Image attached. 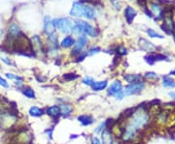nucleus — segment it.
Returning <instances> with one entry per match:
<instances>
[{
	"instance_id": "23",
	"label": "nucleus",
	"mask_w": 175,
	"mask_h": 144,
	"mask_svg": "<svg viewBox=\"0 0 175 144\" xmlns=\"http://www.w3.org/2000/svg\"><path fill=\"white\" fill-rule=\"evenodd\" d=\"M162 84L164 88L173 89L175 88V79L169 76H163L162 77Z\"/></svg>"
},
{
	"instance_id": "11",
	"label": "nucleus",
	"mask_w": 175,
	"mask_h": 144,
	"mask_svg": "<svg viewBox=\"0 0 175 144\" xmlns=\"http://www.w3.org/2000/svg\"><path fill=\"white\" fill-rule=\"evenodd\" d=\"M59 109H61V117L62 118H67L72 115L74 111V107L71 103H58Z\"/></svg>"
},
{
	"instance_id": "9",
	"label": "nucleus",
	"mask_w": 175,
	"mask_h": 144,
	"mask_svg": "<svg viewBox=\"0 0 175 144\" xmlns=\"http://www.w3.org/2000/svg\"><path fill=\"white\" fill-rule=\"evenodd\" d=\"M100 140L102 144H115V142H116V136L113 133L111 127L105 129L100 133Z\"/></svg>"
},
{
	"instance_id": "32",
	"label": "nucleus",
	"mask_w": 175,
	"mask_h": 144,
	"mask_svg": "<svg viewBox=\"0 0 175 144\" xmlns=\"http://www.w3.org/2000/svg\"><path fill=\"white\" fill-rule=\"evenodd\" d=\"M115 51L117 52L118 55L124 56V55H127V54H128V48L124 47V46H118L117 48L115 49Z\"/></svg>"
},
{
	"instance_id": "8",
	"label": "nucleus",
	"mask_w": 175,
	"mask_h": 144,
	"mask_svg": "<svg viewBox=\"0 0 175 144\" xmlns=\"http://www.w3.org/2000/svg\"><path fill=\"white\" fill-rule=\"evenodd\" d=\"M30 43H31V47H32V52L34 55H37L39 53H46L44 46L42 44V41L38 35H34L30 39Z\"/></svg>"
},
{
	"instance_id": "17",
	"label": "nucleus",
	"mask_w": 175,
	"mask_h": 144,
	"mask_svg": "<svg viewBox=\"0 0 175 144\" xmlns=\"http://www.w3.org/2000/svg\"><path fill=\"white\" fill-rule=\"evenodd\" d=\"M83 8L84 5L81 2H74L72 5L71 11H70V15L76 18L83 17Z\"/></svg>"
},
{
	"instance_id": "5",
	"label": "nucleus",
	"mask_w": 175,
	"mask_h": 144,
	"mask_svg": "<svg viewBox=\"0 0 175 144\" xmlns=\"http://www.w3.org/2000/svg\"><path fill=\"white\" fill-rule=\"evenodd\" d=\"M87 44H88V37H87V35L83 34V35L78 37V40H77L76 42H75V44L73 46V48H72V51H71V55L74 56V57L79 56L80 54L83 53V51H84V48L86 47Z\"/></svg>"
},
{
	"instance_id": "14",
	"label": "nucleus",
	"mask_w": 175,
	"mask_h": 144,
	"mask_svg": "<svg viewBox=\"0 0 175 144\" xmlns=\"http://www.w3.org/2000/svg\"><path fill=\"white\" fill-rule=\"evenodd\" d=\"M77 121L81 124L84 127H89L92 126L94 123V119L92 115L89 114H80L77 116Z\"/></svg>"
},
{
	"instance_id": "40",
	"label": "nucleus",
	"mask_w": 175,
	"mask_h": 144,
	"mask_svg": "<svg viewBox=\"0 0 175 144\" xmlns=\"http://www.w3.org/2000/svg\"><path fill=\"white\" fill-rule=\"evenodd\" d=\"M168 96H169V98L171 99V100H173L175 102V91H170L168 93Z\"/></svg>"
},
{
	"instance_id": "42",
	"label": "nucleus",
	"mask_w": 175,
	"mask_h": 144,
	"mask_svg": "<svg viewBox=\"0 0 175 144\" xmlns=\"http://www.w3.org/2000/svg\"><path fill=\"white\" fill-rule=\"evenodd\" d=\"M2 33H3V31H2V28L0 27V40H1V37H2Z\"/></svg>"
},
{
	"instance_id": "41",
	"label": "nucleus",
	"mask_w": 175,
	"mask_h": 144,
	"mask_svg": "<svg viewBox=\"0 0 175 144\" xmlns=\"http://www.w3.org/2000/svg\"><path fill=\"white\" fill-rule=\"evenodd\" d=\"M168 76H169V77H175V69L168 74Z\"/></svg>"
},
{
	"instance_id": "15",
	"label": "nucleus",
	"mask_w": 175,
	"mask_h": 144,
	"mask_svg": "<svg viewBox=\"0 0 175 144\" xmlns=\"http://www.w3.org/2000/svg\"><path fill=\"white\" fill-rule=\"evenodd\" d=\"M124 80L127 82V84H131V83H135V82H140L143 81V76L139 74H124Z\"/></svg>"
},
{
	"instance_id": "7",
	"label": "nucleus",
	"mask_w": 175,
	"mask_h": 144,
	"mask_svg": "<svg viewBox=\"0 0 175 144\" xmlns=\"http://www.w3.org/2000/svg\"><path fill=\"white\" fill-rule=\"evenodd\" d=\"M75 24H77V25L80 27L82 33L85 34V35H88V36L93 37V38L97 36L98 31L93 26H92L89 23H88L86 21H77Z\"/></svg>"
},
{
	"instance_id": "33",
	"label": "nucleus",
	"mask_w": 175,
	"mask_h": 144,
	"mask_svg": "<svg viewBox=\"0 0 175 144\" xmlns=\"http://www.w3.org/2000/svg\"><path fill=\"white\" fill-rule=\"evenodd\" d=\"M71 32L74 36H77V37H80L81 35H83L81 29H80V27L77 25V24H75V25L71 28Z\"/></svg>"
},
{
	"instance_id": "37",
	"label": "nucleus",
	"mask_w": 175,
	"mask_h": 144,
	"mask_svg": "<svg viewBox=\"0 0 175 144\" xmlns=\"http://www.w3.org/2000/svg\"><path fill=\"white\" fill-rule=\"evenodd\" d=\"M0 59H1V60H2L5 64H7V65H12V61L10 60L8 57L3 56V55H1V54H0Z\"/></svg>"
},
{
	"instance_id": "31",
	"label": "nucleus",
	"mask_w": 175,
	"mask_h": 144,
	"mask_svg": "<svg viewBox=\"0 0 175 144\" xmlns=\"http://www.w3.org/2000/svg\"><path fill=\"white\" fill-rule=\"evenodd\" d=\"M101 51V48L99 47H92L91 48H89L88 49V51H87V54L89 56H93V55H96V54L99 53Z\"/></svg>"
},
{
	"instance_id": "36",
	"label": "nucleus",
	"mask_w": 175,
	"mask_h": 144,
	"mask_svg": "<svg viewBox=\"0 0 175 144\" xmlns=\"http://www.w3.org/2000/svg\"><path fill=\"white\" fill-rule=\"evenodd\" d=\"M91 144H102L101 140H100V137H98L97 136H93L92 139H91Z\"/></svg>"
},
{
	"instance_id": "19",
	"label": "nucleus",
	"mask_w": 175,
	"mask_h": 144,
	"mask_svg": "<svg viewBox=\"0 0 175 144\" xmlns=\"http://www.w3.org/2000/svg\"><path fill=\"white\" fill-rule=\"evenodd\" d=\"M28 114L31 117L40 118V117H42V116L45 115V109L42 108V107H40V106H32L28 109Z\"/></svg>"
},
{
	"instance_id": "16",
	"label": "nucleus",
	"mask_w": 175,
	"mask_h": 144,
	"mask_svg": "<svg viewBox=\"0 0 175 144\" xmlns=\"http://www.w3.org/2000/svg\"><path fill=\"white\" fill-rule=\"evenodd\" d=\"M44 31L48 36L53 35L56 31V27H54L53 21L50 18V17H46L44 19Z\"/></svg>"
},
{
	"instance_id": "6",
	"label": "nucleus",
	"mask_w": 175,
	"mask_h": 144,
	"mask_svg": "<svg viewBox=\"0 0 175 144\" xmlns=\"http://www.w3.org/2000/svg\"><path fill=\"white\" fill-rule=\"evenodd\" d=\"M53 23L54 27L57 29H58L59 31L63 34H67L71 31V22H70L69 19L67 18H57V19H54Z\"/></svg>"
},
{
	"instance_id": "12",
	"label": "nucleus",
	"mask_w": 175,
	"mask_h": 144,
	"mask_svg": "<svg viewBox=\"0 0 175 144\" xmlns=\"http://www.w3.org/2000/svg\"><path fill=\"white\" fill-rule=\"evenodd\" d=\"M138 44H139V47H140V48L142 49V51H147L149 53H153L157 49V47L155 46L153 43H151L146 39H139Z\"/></svg>"
},
{
	"instance_id": "20",
	"label": "nucleus",
	"mask_w": 175,
	"mask_h": 144,
	"mask_svg": "<svg viewBox=\"0 0 175 144\" xmlns=\"http://www.w3.org/2000/svg\"><path fill=\"white\" fill-rule=\"evenodd\" d=\"M143 79L146 83H157L159 80V77L155 72H146L143 74Z\"/></svg>"
},
{
	"instance_id": "21",
	"label": "nucleus",
	"mask_w": 175,
	"mask_h": 144,
	"mask_svg": "<svg viewBox=\"0 0 175 144\" xmlns=\"http://www.w3.org/2000/svg\"><path fill=\"white\" fill-rule=\"evenodd\" d=\"M111 126H112V124H110V119H108V120H105V121H102L101 123H99L98 125L96 127V129L93 130V133H96V136L100 135V133L105 130V129L110 128Z\"/></svg>"
},
{
	"instance_id": "28",
	"label": "nucleus",
	"mask_w": 175,
	"mask_h": 144,
	"mask_svg": "<svg viewBox=\"0 0 175 144\" xmlns=\"http://www.w3.org/2000/svg\"><path fill=\"white\" fill-rule=\"evenodd\" d=\"M78 77H79L78 74H74V73L63 74V76H62V78L64 81H72V80H75V79H77Z\"/></svg>"
},
{
	"instance_id": "10",
	"label": "nucleus",
	"mask_w": 175,
	"mask_h": 144,
	"mask_svg": "<svg viewBox=\"0 0 175 144\" xmlns=\"http://www.w3.org/2000/svg\"><path fill=\"white\" fill-rule=\"evenodd\" d=\"M45 114L49 116L53 120H58V118L61 117V109H59L58 105H53L49 106L45 108Z\"/></svg>"
},
{
	"instance_id": "30",
	"label": "nucleus",
	"mask_w": 175,
	"mask_h": 144,
	"mask_svg": "<svg viewBox=\"0 0 175 144\" xmlns=\"http://www.w3.org/2000/svg\"><path fill=\"white\" fill-rule=\"evenodd\" d=\"M5 77H6L8 79H11V80H15V81H23V78L22 77L18 76V74H14L11 73H6L5 74Z\"/></svg>"
},
{
	"instance_id": "13",
	"label": "nucleus",
	"mask_w": 175,
	"mask_h": 144,
	"mask_svg": "<svg viewBox=\"0 0 175 144\" xmlns=\"http://www.w3.org/2000/svg\"><path fill=\"white\" fill-rule=\"evenodd\" d=\"M109 85V82L107 79H104V80H96L92 85L91 89L93 92H102V91H106V89Z\"/></svg>"
},
{
	"instance_id": "1",
	"label": "nucleus",
	"mask_w": 175,
	"mask_h": 144,
	"mask_svg": "<svg viewBox=\"0 0 175 144\" xmlns=\"http://www.w3.org/2000/svg\"><path fill=\"white\" fill-rule=\"evenodd\" d=\"M153 123V118L149 114L147 106L140 105L127 113L124 121L119 122L121 126L120 139L124 143H132L140 139L143 133L148 131Z\"/></svg>"
},
{
	"instance_id": "26",
	"label": "nucleus",
	"mask_w": 175,
	"mask_h": 144,
	"mask_svg": "<svg viewBox=\"0 0 175 144\" xmlns=\"http://www.w3.org/2000/svg\"><path fill=\"white\" fill-rule=\"evenodd\" d=\"M150 7H151V13L153 14V15H156L157 16V18H162L163 17V9H162V7L159 6V4H157V3H152L151 5H150Z\"/></svg>"
},
{
	"instance_id": "29",
	"label": "nucleus",
	"mask_w": 175,
	"mask_h": 144,
	"mask_svg": "<svg viewBox=\"0 0 175 144\" xmlns=\"http://www.w3.org/2000/svg\"><path fill=\"white\" fill-rule=\"evenodd\" d=\"M94 81H96V80H94L93 77L87 76V77H85L82 79V84H83V85H85V86L92 87V85L93 84Z\"/></svg>"
},
{
	"instance_id": "39",
	"label": "nucleus",
	"mask_w": 175,
	"mask_h": 144,
	"mask_svg": "<svg viewBox=\"0 0 175 144\" xmlns=\"http://www.w3.org/2000/svg\"><path fill=\"white\" fill-rule=\"evenodd\" d=\"M47 133V136H48V137H50V139H52L53 138V129H48V130H46V132H45Z\"/></svg>"
},
{
	"instance_id": "18",
	"label": "nucleus",
	"mask_w": 175,
	"mask_h": 144,
	"mask_svg": "<svg viewBox=\"0 0 175 144\" xmlns=\"http://www.w3.org/2000/svg\"><path fill=\"white\" fill-rule=\"evenodd\" d=\"M22 31H21V28H19L17 24H11L8 28V37L12 38L14 40H16L18 37H19L22 35Z\"/></svg>"
},
{
	"instance_id": "3",
	"label": "nucleus",
	"mask_w": 175,
	"mask_h": 144,
	"mask_svg": "<svg viewBox=\"0 0 175 144\" xmlns=\"http://www.w3.org/2000/svg\"><path fill=\"white\" fill-rule=\"evenodd\" d=\"M146 88V82L144 80L140 82L135 83H131L127 84L124 88V93L126 97H131V96H136L139 95L140 93L143 92Z\"/></svg>"
},
{
	"instance_id": "34",
	"label": "nucleus",
	"mask_w": 175,
	"mask_h": 144,
	"mask_svg": "<svg viewBox=\"0 0 175 144\" xmlns=\"http://www.w3.org/2000/svg\"><path fill=\"white\" fill-rule=\"evenodd\" d=\"M148 35L151 38H159V39H163V36H162L161 34H159L158 32H156L153 29H148L147 30Z\"/></svg>"
},
{
	"instance_id": "2",
	"label": "nucleus",
	"mask_w": 175,
	"mask_h": 144,
	"mask_svg": "<svg viewBox=\"0 0 175 144\" xmlns=\"http://www.w3.org/2000/svg\"><path fill=\"white\" fill-rule=\"evenodd\" d=\"M124 84L120 79H115L111 84H109L106 89V94L110 98H115L116 101H123L126 97L124 93Z\"/></svg>"
},
{
	"instance_id": "25",
	"label": "nucleus",
	"mask_w": 175,
	"mask_h": 144,
	"mask_svg": "<svg viewBox=\"0 0 175 144\" xmlns=\"http://www.w3.org/2000/svg\"><path fill=\"white\" fill-rule=\"evenodd\" d=\"M135 16H136V11H135V10H134L131 6H128L126 8V10H124V17H126L127 21L128 23H131L132 21H133V18H135Z\"/></svg>"
},
{
	"instance_id": "22",
	"label": "nucleus",
	"mask_w": 175,
	"mask_h": 144,
	"mask_svg": "<svg viewBox=\"0 0 175 144\" xmlns=\"http://www.w3.org/2000/svg\"><path fill=\"white\" fill-rule=\"evenodd\" d=\"M96 11H94L93 8H92L91 6H89V5H84L83 17L89 18V19H93V18H96Z\"/></svg>"
},
{
	"instance_id": "27",
	"label": "nucleus",
	"mask_w": 175,
	"mask_h": 144,
	"mask_svg": "<svg viewBox=\"0 0 175 144\" xmlns=\"http://www.w3.org/2000/svg\"><path fill=\"white\" fill-rule=\"evenodd\" d=\"M22 92H23V95L26 98L29 99V100H35V99H36V93H35L33 88L31 87L26 86L22 90Z\"/></svg>"
},
{
	"instance_id": "24",
	"label": "nucleus",
	"mask_w": 175,
	"mask_h": 144,
	"mask_svg": "<svg viewBox=\"0 0 175 144\" xmlns=\"http://www.w3.org/2000/svg\"><path fill=\"white\" fill-rule=\"evenodd\" d=\"M75 42H76V41H75L73 37L66 36V37H64L61 40V42L59 43V46H61V47H62V48H69V47H71L74 46Z\"/></svg>"
},
{
	"instance_id": "38",
	"label": "nucleus",
	"mask_w": 175,
	"mask_h": 144,
	"mask_svg": "<svg viewBox=\"0 0 175 144\" xmlns=\"http://www.w3.org/2000/svg\"><path fill=\"white\" fill-rule=\"evenodd\" d=\"M111 2H112L115 9H117V10L121 9V2H120L119 0H111Z\"/></svg>"
},
{
	"instance_id": "35",
	"label": "nucleus",
	"mask_w": 175,
	"mask_h": 144,
	"mask_svg": "<svg viewBox=\"0 0 175 144\" xmlns=\"http://www.w3.org/2000/svg\"><path fill=\"white\" fill-rule=\"evenodd\" d=\"M0 86H1L2 88H6V89L10 87L7 80L5 78H3L2 77H0Z\"/></svg>"
},
{
	"instance_id": "4",
	"label": "nucleus",
	"mask_w": 175,
	"mask_h": 144,
	"mask_svg": "<svg viewBox=\"0 0 175 144\" xmlns=\"http://www.w3.org/2000/svg\"><path fill=\"white\" fill-rule=\"evenodd\" d=\"M17 120L16 115L6 108H0V127L9 128Z\"/></svg>"
}]
</instances>
